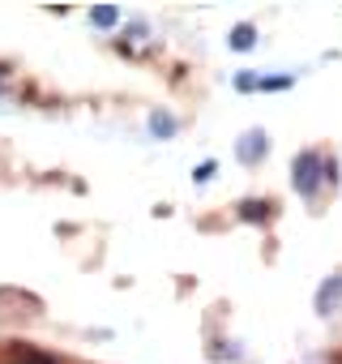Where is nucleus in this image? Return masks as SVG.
<instances>
[{"mask_svg": "<svg viewBox=\"0 0 342 364\" xmlns=\"http://www.w3.org/2000/svg\"><path fill=\"white\" fill-rule=\"evenodd\" d=\"M0 364H77L65 355H52L43 347H18V343H0Z\"/></svg>", "mask_w": 342, "mask_h": 364, "instance_id": "obj_1", "label": "nucleus"}]
</instances>
